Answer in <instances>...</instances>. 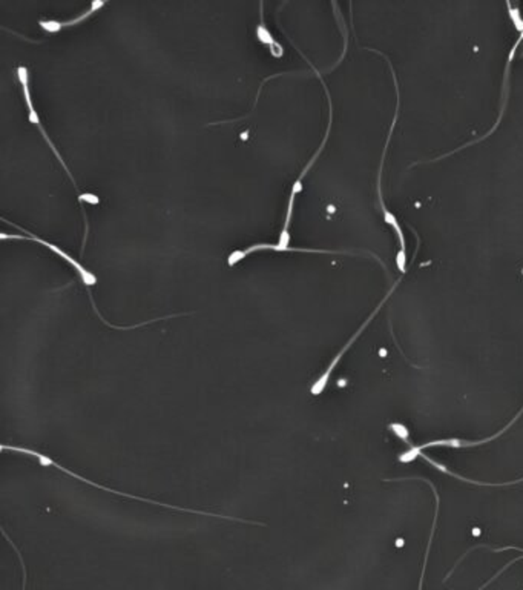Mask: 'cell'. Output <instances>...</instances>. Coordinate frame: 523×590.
<instances>
[{
	"instance_id": "cell-1",
	"label": "cell",
	"mask_w": 523,
	"mask_h": 590,
	"mask_svg": "<svg viewBox=\"0 0 523 590\" xmlns=\"http://www.w3.org/2000/svg\"><path fill=\"white\" fill-rule=\"evenodd\" d=\"M2 451L4 452H6V451H10V452H16V453H22V455H25V457H33V458H35L37 460L39 463H40V466H45V468H56V469H59L60 472H63V473H66V475H69V477H72V478H76V480H78V481H82V482H85V485H89V486H93V487H97V489H100V490H105V492H111V494H114V495H119V497H126V498H131V499H137V502H143V503H148V504H154V506H160V507H166V509H174V511H180V512H187V514H196V515H204V516H213V518H221V520H228V521H237V523H242V524H254V526H266L264 523H258V521H250V520H242V518H237V516H224V515H218V514H212V512H204V511H194V509H186V507H178V506H174V504H165V503H160V502H155V499H151V498H143V497H137V495H131V494H126V492H119V490H115V489H111V487H106V486H103V485H98V482H94V481H91V480H86L85 477H82V475H78V473H76V472H72V470H69V469H66V468H63L61 464H59V463H56L54 461L52 458H49L48 455H43V453H40V452H37V451H34V449H30V448H23V446H8V444H2Z\"/></svg>"
},
{
	"instance_id": "cell-2",
	"label": "cell",
	"mask_w": 523,
	"mask_h": 590,
	"mask_svg": "<svg viewBox=\"0 0 523 590\" xmlns=\"http://www.w3.org/2000/svg\"><path fill=\"white\" fill-rule=\"evenodd\" d=\"M375 52H377V54H381V56H384L385 59H387V62H389V66H390V69H392V74H393V80H394V85H396V94H398V103H396V112H394V119H393V123H392V127H390V131H389V136H387V141H385V148H384V153H382V157H381V166H380V173H377V197H380V203H381V207H382V211H384V217H385V221L387 223H390V225L396 229V232H398V238H399V243H401V253L398 254V266H399V271H402V272H405V262H407V258H405V237H404V232H402V229H401V226H399V221H398V219H396L393 214L387 209V207H385V203H384V197H382V190H381V178H382V169H384V162H385V154H387V148H389V141H390V139H392V134H393V129H394V127H396V122H398V114H399V106H401V100H399V85H398V77H396V74H394V69H393V65H392V62H390V59L387 57L384 52H381V51H377V50H375Z\"/></svg>"
},
{
	"instance_id": "cell-3",
	"label": "cell",
	"mask_w": 523,
	"mask_h": 590,
	"mask_svg": "<svg viewBox=\"0 0 523 590\" xmlns=\"http://www.w3.org/2000/svg\"><path fill=\"white\" fill-rule=\"evenodd\" d=\"M401 280H402V279H399L398 282H396V283H394V284L392 286V288H390V291H389V294H387V295H385V299H384V300H382V301L380 303V305H377V308H376V309H375V311L372 312V314H370V317H368V318H367V320L364 321V325H363V326H360V328H359V329L356 330V332H355V335H353V337H351V338L348 340V342H347V343L344 345V347H342V349H341V351H339V352H338V354H336L335 357H333V360H331V361H330V364L327 366V369H326V371H324V372H322V374L319 375V377H318L317 380H315V381H313V384H312V388H310V393H312V395H313V397H319V395H321V393H322L324 391H326V388H327V384H329V381H330V378H331V374H333V371H335V368H336V366H338V363L341 361V359H342V357H344V354H346V352H347V351L350 349V346H351V345H353V343L356 342V338H358V337H359L360 334H363V332H364V329L367 328V325L370 323V321H372V320L375 318V316L377 314V312H380V309L382 308V305H384V303H385L387 300H389V297H390V295L393 294V291L396 289V286H398V284L401 283Z\"/></svg>"
},
{
	"instance_id": "cell-4",
	"label": "cell",
	"mask_w": 523,
	"mask_h": 590,
	"mask_svg": "<svg viewBox=\"0 0 523 590\" xmlns=\"http://www.w3.org/2000/svg\"><path fill=\"white\" fill-rule=\"evenodd\" d=\"M523 414V406L519 410V414L514 417L511 422L505 426L502 431H499L495 435L485 438V440H477V441H466V440H459V438H449V440H436V441H430V443H423L419 446H411L410 451L404 452L402 455H399V461L401 463H410L413 460H416L418 457H421V453L423 449H428V448H439V446H445V448H474V446H481L483 443H488L491 440H495V438H499L502 434H505L508 431V429L517 422V418H520Z\"/></svg>"
},
{
	"instance_id": "cell-5",
	"label": "cell",
	"mask_w": 523,
	"mask_h": 590,
	"mask_svg": "<svg viewBox=\"0 0 523 590\" xmlns=\"http://www.w3.org/2000/svg\"><path fill=\"white\" fill-rule=\"evenodd\" d=\"M14 226H17V225H14ZM19 229H22L23 232H26V234H28V238H33V240H35V241H40L42 245H45L47 248H49V249H52L54 253H57L59 255H61L63 258H65L66 262H69L72 266L76 267V271L78 272V275L82 277V280H83V283H85V286H88V288H91L93 284H95L97 283V277H95V274L94 272H91V271H88L86 267L80 263V262H77L76 258H72L69 254H66L65 251H63V249H60L59 246H56L54 243H49V241H47V240H43V238H40V237H35L34 234H31V232H28V231H25L23 228H20V226H17Z\"/></svg>"
},
{
	"instance_id": "cell-6",
	"label": "cell",
	"mask_w": 523,
	"mask_h": 590,
	"mask_svg": "<svg viewBox=\"0 0 523 590\" xmlns=\"http://www.w3.org/2000/svg\"><path fill=\"white\" fill-rule=\"evenodd\" d=\"M409 480H421L428 485L433 489V494H435V499H436V504H435V518H433V526H431V533H430V540L427 544V550H425V557H423V566H422V575H421V581H419V589L422 590L423 587V578H425V570H427V562H428V557H430V549H431V544H433V538H435V532H436V527H437V518H439V507H440V497H439V492L436 490V486L433 485L430 480H423V477H410Z\"/></svg>"
},
{
	"instance_id": "cell-7",
	"label": "cell",
	"mask_w": 523,
	"mask_h": 590,
	"mask_svg": "<svg viewBox=\"0 0 523 590\" xmlns=\"http://www.w3.org/2000/svg\"><path fill=\"white\" fill-rule=\"evenodd\" d=\"M257 35H258V39H259L261 42L266 43V45H270V47H272V52H274L275 56H279L276 50H279V51L283 52V48L279 47V45L274 40V35H272V33H270V31L267 30V26L264 25V22H263V16H261V23L258 25V28H257Z\"/></svg>"
},
{
	"instance_id": "cell-8",
	"label": "cell",
	"mask_w": 523,
	"mask_h": 590,
	"mask_svg": "<svg viewBox=\"0 0 523 590\" xmlns=\"http://www.w3.org/2000/svg\"><path fill=\"white\" fill-rule=\"evenodd\" d=\"M390 431H393L396 435H398L401 440H404L405 443H409L410 446H413L411 443H410V440H409V435H410V431L407 427H405L404 424H399V423H392L390 424Z\"/></svg>"
},
{
	"instance_id": "cell-9",
	"label": "cell",
	"mask_w": 523,
	"mask_h": 590,
	"mask_svg": "<svg viewBox=\"0 0 523 590\" xmlns=\"http://www.w3.org/2000/svg\"><path fill=\"white\" fill-rule=\"evenodd\" d=\"M82 199H83V200H89V202H93V203H97V202H98L97 197H95V195H93V194H83V195H82Z\"/></svg>"
},
{
	"instance_id": "cell-10",
	"label": "cell",
	"mask_w": 523,
	"mask_h": 590,
	"mask_svg": "<svg viewBox=\"0 0 523 590\" xmlns=\"http://www.w3.org/2000/svg\"><path fill=\"white\" fill-rule=\"evenodd\" d=\"M301 251H309V253H321L318 249H301ZM333 254H353V253H347V251H333Z\"/></svg>"
},
{
	"instance_id": "cell-11",
	"label": "cell",
	"mask_w": 523,
	"mask_h": 590,
	"mask_svg": "<svg viewBox=\"0 0 523 590\" xmlns=\"http://www.w3.org/2000/svg\"><path fill=\"white\" fill-rule=\"evenodd\" d=\"M48 141H49V143H51V140H49V139H48ZM51 145H52V143H51ZM52 148H54V146H52ZM54 149H56V148H54ZM56 154H57V151H56ZM57 156H59V154H57ZM59 158H60V160H61V157H60V156H59ZM61 162H63V160H61Z\"/></svg>"
}]
</instances>
